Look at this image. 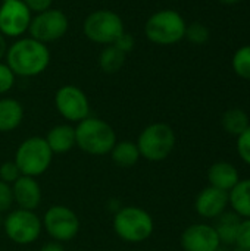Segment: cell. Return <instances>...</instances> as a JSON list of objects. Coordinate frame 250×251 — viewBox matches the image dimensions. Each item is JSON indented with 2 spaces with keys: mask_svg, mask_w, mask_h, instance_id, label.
Returning <instances> with one entry per match:
<instances>
[{
  "mask_svg": "<svg viewBox=\"0 0 250 251\" xmlns=\"http://www.w3.org/2000/svg\"><path fill=\"white\" fill-rule=\"evenodd\" d=\"M6 65L21 78H34L41 75L50 65V50L32 37H19L6 50Z\"/></svg>",
  "mask_w": 250,
  "mask_h": 251,
  "instance_id": "cell-1",
  "label": "cell"
},
{
  "mask_svg": "<svg viewBox=\"0 0 250 251\" xmlns=\"http://www.w3.org/2000/svg\"><path fill=\"white\" fill-rule=\"evenodd\" d=\"M113 46L115 47H118L121 51H124L125 54H128L133 49H134V46H136V40H134V37L131 35V34H128L127 31L113 43Z\"/></svg>",
  "mask_w": 250,
  "mask_h": 251,
  "instance_id": "cell-31",
  "label": "cell"
},
{
  "mask_svg": "<svg viewBox=\"0 0 250 251\" xmlns=\"http://www.w3.org/2000/svg\"><path fill=\"white\" fill-rule=\"evenodd\" d=\"M53 156L44 137H29L18 146L13 162L22 175L38 178L49 171Z\"/></svg>",
  "mask_w": 250,
  "mask_h": 251,
  "instance_id": "cell-6",
  "label": "cell"
},
{
  "mask_svg": "<svg viewBox=\"0 0 250 251\" xmlns=\"http://www.w3.org/2000/svg\"><path fill=\"white\" fill-rule=\"evenodd\" d=\"M24 121V106L12 97L0 99V132L15 131Z\"/></svg>",
  "mask_w": 250,
  "mask_h": 251,
  "instance_id": "cell-18",
  "label": "cell"
},
{
  "mask_svg": "<svg viewBox=\"0 0 250 251\" xmlns=\"http://www.w3.org/2000/svg\"><path fill=\"white\" fill-rule=\"evenodd\" d=\"M38 251H65V247H63V244L62 243H57V241H47V243H44L41 247H40V250Z\"/></svg>",
  "mask_w": 250,
  "mask_h": 251,
  "instance_id": "cell-33",
  "label": "cell"
},
{
  "mask_svg": "<svg viewBox=\"0 0 250 251\" xmlns=\"http://www.w3.org/2000/svg\"><path fill=\"white\" fill-rule=\"evenodd\" d=\"M249 125V116L242 109H230L222 116V126L231 135L239 137Z\"/></svg>",
  "mask_w": 250,
  "mask_h": 251,
  "instance_id": "cell-23",
  "label": "cell"
},
{
  "mask_svg": "<svg viewBox=\"0 0 250 251\" xmlns=\"http://www.w3.org/2000/svg\"><path fill=\"white\" fill-rule=\"evenodd\" d=\"M112 228L116 237L124 243L140 244L152 237L155 221L147 210L139 206H124L115 212Z\"/></svg>",
  "mask_w": 250,
  "mask_h": 251,
  "instance_id": "cell-3",
  "label": "cell"
},
{
  "mask_svg": "<svg viewBox=\"0 0 250 251\" xmlns=\"http://www.w3.org/2000/svg\"><path fill=\"white\" fill-rule=\"evenodd\" d=\"M16 76L6 65V62H0V96L9 93L15 85Z\"/></svg>",
  "mask_w": 250,
  "mask_h": 251,
  "instance_id": "cell-27",
  "label": "cell"
},
{
  "mask_svg": "<svg viewBox=\"0 0 250 251\" xmlns=\"http://www.w3.org/2000/svg\"><path fill=\"white\" fill-rule=\"evenodd\" d=\"M68 28L69 19L66 13L60 9L50 7L32 15L28 28V35L43 44H49L65 37Z\"/></svg>",
  "mask_w": 250,
  "mask_h": 251,
  "instance_id": "cell-10",
  "label": "cell"
},
{
  "mask_svg": "<svg viewBox=\"0 0 250 251\" xmlns=\"http://www.w3.org/2000/svg\"><path fill=\"white\" fill-rule=\"evenodd\" d=\"M175 132L165 122H153L147 125L136 141L140 156L144 160L155 163L168 159L175 149Z\"/></svg>",
  "mask_w": 250,
  "mask_h": 251,
  "instance_id": "cell-4",
  "label": "cell"
},
{
  "mask_svg": "<svg viewBox=\"0 0 250 251\" xmlns=\"http://www.w3.org/2000/svg\"><path fill=\"white\" fill-rule=\"evenodd\" d=\"M220 1L224 3V4H236V3H239L242 0H220Z\"/></svg>",
  "mask_w": 250,
  "mask_h": 251,
  "instance_id": "cell-35",
  "label": "cell"
},
{
  "mask_svg": "<svg viewBox=\"0 0 250 251\" xmlns=\"http://www.w3.org/2000/svg\"><path fill=\"white\" fill-rule=\"evenodd\" d=\"M242 224V218L234 212H224L217 218V224L214 225L221 244H234L239 232V226Z\"/></svg>",
  "mask_w": 250,
  "mask_h": 251,
  "instance_id": "cell-21",
  "label": "cell"
},
{
  "mask_svg": "<svg viewBox=\"0 0 250 251\" xmlns=\"http://www.w3.org/2000/svg\"><path fill=\"white\" fill-rule=\"evenodd\" d=\"M234 246L237 251H250V219H242Z\"/></svg>",
  "mask_w": 250,
  "mask_h": 251,
  "instance_id": "cell-26",
  "label": "cell"
},
{
  "mask_svg": "<svg viewBox=\"0 0 250 251\" xmlns=\"http://www.w3.org/2000/svg\"><path fill=\"white\" fill-rule=\"evenodd\" d=\"M53 154H65L75 147V126L59 124L49 129L44 137Z\"/></svg>",
  "mask_w": 250,
  "mask_h": 251,
  "instance_id": "cell-16",
  "label": "cell"
},
{
  "mask_svg": "<svg viewBox=\"0 0 250 251\" xmlns=\"http://www.w3.org/2000/svg\"><path fill=\"white\" fill-rule=\"evenodd\" d=\"M228 204H230L228 193L209 185L197 194L194 201V209L197 215L205 219H217L225 212Z\"/></svg>",
  "mask_w": 250,
  "mask_h": 251,
  "instance_id": "cell-14",
  "label": "cell"
},
{
  "mask_svg": "<svg viewBox=\"0 0 250 251\" xmlns=\"http://www.w3.org/2000/svg\"><path fill=\"white\" fill-rule=\"evenodd\" d=\"M25 3V6L32 12V13H38L43 12L46 9H50L53 4V0H21Z\"/></svg>",
  "mask_w": 250,
  "mask_h": 251,
  "instance_id": "cell-32",
  "label": "cell"
},
{
  "mask_svg": "<svg viewBox=\"0 0 250 251\" xmlns=\"http://www.w3.org/2000/svg\"><path fill=\"white\" fill-rule=\"evenodd\" d=\"M12 193H13V203L18 206V209L34 212L41 204L43 193L37 178L21 175L12 184Z\"/></svg>",
  "mask_w": 250,
  "mask_h": 251,
  "instance_id": "cell-15",
  "label": "cell"
},
{
  "mask_svg": "<svg viewBox=\"0 0 250 251\" xmlns=\"http://www.w3.org/2000/svg\"><path fill=\"white\" fill-rule=\"evenodd\" d=\"M187 24L184 18L172 9H162L149 16L144 24L147 40L158 46H172L186 35Z\"/></svg>",
  "mask_w": 250,
  "mask_h": 251,
  "instance_id": "cell-5",
  "label": "cell"
},
{
  "mask_svg": "<svg viewBox=\"0 0 250 251\" xmlns=\"http://www.w3.org/2000/svg\"><path fill=\"white\" fill-rule=\"evenodd\" d=\"M21 175H22V174H21L19 168L16 166V163H15L13 160L4 162V163L0 166V181L6 182V184H9V185H12Z\"/></svg>",
  "mask_w": 250,
  "mask_h": 251,
  "instance_id": "cell-28",
  "label": "cell"
},
{
  "mask_svg": "<svg viewBox=\"0 0 250 251\" xmlns=\"http://www.w3.org/2000/svg\"><path fill=\"white\" fill-rule=\"evenodd\" d=\"M3 1H9V0H0V3H3Z\"/></svg>",
  "mask_w": 250,
  "mask_h": 251,
  "instance_id": "cell-37",
  "label": "cell"
},
{
  "mask_svg": "<svg viewBox=\"0 0 250 251\" xmlns=\"http://www.w3.org/2000/svg\"><path fill=\"white\" fill-rule=\"evenodd\" d=\"M43 229L46 234L57 243H68L72 241L80 232V218L77 213L63 204H53L50 206L41 219Z\"/></svg>",
  "mask_w": 250,
  "mask_h": 251,
  "instance_id": "cell-9",
  "label": "cell"
},
{
  "mask_svg": "<svg viewBox=\"0 0 250 251\" xmlns=\"http://www.w3.org/2000/svg\"><path fill=\"white\" fill-rule=\"evenodd\" d=\"M7 41H6V37L0 34V62L3 60V57L6 56V50H7Z\"/></svg>",
  "mask_w": 250,
  "mask_h": 251,
  "instance_id": "cell-34",
  "label": "cell"
},
{
  "mask_svg": "<svg viewBox=\"0 0 250 251\" xmlns=\"http://www.w3.org/2000/svg\"><path fill=\"white\" fill-rule=\"evenodd\" d=\"M233 69L240 78L250 81V44L240 47L234 53Z\"/></svg>",
  "mask_w": 250,
  "mask_h": 251,
  "instance_id": "cell-24",
  "label": "cell"
},
{
  "mask_svg": "<svg viewBox=\"0 0 250 251\" xmlns=\"http://www.w3.org/2000/svg\"><path fill=\"white\" fill-rule=\"evenodd\" d=\"M215 251H227V250H222V249H218V250H215Z\"/></svg>",
  "mask_w": 250,
  "mask_h": 251,
  "instance_id": "cell-36",
  "label": "cell"
},
{
  "mask_svg": "<svg viewBox=\"0 0 250 251\" xmlns=\"http://www.w3.org/2000/svg\"><path fill=\"white\" fill-rule=\"evenodd\" d=\"M13 206V193H12V185L0 181V213H7L10 212Z\"/></svg>",
  "mask_w": 250,
  "mask_h": 251,
  "instance_id": "cell-30",
  "label": "cell"
},
{
  "mask_svg": "<svg viewBox=\"0 0 250 251\" xmlns=\"http://www.w3.org/2000/svg\"><path fill=\"white\" fill-rule=\"evenodd\" d=\"M6 237L18 246H29L38 240L43 231L41 219L32 210L15 209L7 212L3 219Z\"/></svg>",
  "mask_w": 250,
  "mask_h": 251,
  "instance_id": "cell-8",
  "label": "cell"
},
{
  "mask_svg": "<svg viewBox=\"0 0 250 251\" xmlns=\"http://www.w3.org/2000/svg\"><path fill=\"white\" fill-rule=\"evenodd\" d=\"M233 212L242 219H250V178L240 179L228 193Z\"/></svg>",
  "mask_w": 250,
  "mask_h": 251,
  "instance_id": "cell-20",
  "label": "cell"
},
{
  "mask_svg": "<svg viewBox=\"0 0 250 251\" xmlns=\"http://www.w3.org/2000/svg\"><path fill=\"white\" fill-rule=\"evenodd\" d=\"M83 32L91 43L109 46L125 32V25L116 12L99 9L87 15L83 22Z\"/></svg>",
  "mask_w": 250,
  "mask_h": 251,
  "instance_id": "cell-7",
  "label": "cell"
},
{
  "mask_svg": "<svg viewBox=\"0 0 250 251\" xmlns=\"http://www.w3.org/2000/svg\"><path fill=\"white\" fill-rule=\"evenodd\" d=\"M221 241L212 225L193 224L181 234V247L184 251H215Z\"/></svg>",
  "mask_w": 250,
  "mask_h": 251,
  "instance_id": "cell-13",
  "label": "cell"
},
{
  "mask_svg": "<svg viewBox=\"0 0 250 251\" xmlns=\"http://www.w3.org/2000/svg\"><path fill=\"white\" fill-rule=\"evenodd\" d=\"M208 181L211 187L230 193L240 181V176L234 165L228 162H217L208 171Z\"/></svg>",
  "mask_w": 250,
  "mask_h": 251,
  "instance_id": "cell-17",
  "label": "cell"
},
{
  "mask_svg": "<svg viewBox=\"0 0 250 251\" xmlns=\"http://www.w3.org/2000/svg\"><path fill=\"white\" fill-rule=\"evenodd\" d=\"M115 129L106 121L88 116L75 126V147L90 156H106L116 144Z\"/></svg>",
  "mask_w": 250,
  "mask_h": 251,
  "instance_id": "cell-2",
  "label": "cell"
},
{
  "mask_svg": "<svg viewBox=\"0 0 250 251\" xmlns=\"http://www.w3.org/2000/svg\"><path fill=\"white\" fill-rule=\"evenodd\" d=\"M125 59H127V54L124 51H121L113 44H109V46H105L99 54V68L105 74H116L118 71L122 69Z\"/></svg>",
  "mask_w": 250,
  "mask_h": 251,
  "instance_id": "cell-22",
  "label": "cell"
},
{
  "mask_svg": "<svg viewBox=\"0 0 250 251\" xmlns=\"http://www.w3.org/2000/svg\"><path fill=\"white\" fill-rule=\"evenodd\" d=\"M109 154H111L112 162L116 166L124 168V169L134 166L141 159L137 144L130 140L116 141V144L113 146V149L111 150Z\"/></svg>",
  "mask_w": 250,
  "mask_h": 251,
  "instance_id": "cell-19",
  "label": "cell"
},
{
  "mask_svg": "<svg viewBox=\"0 0 250 251\" xmlns=\"http://www.w3.org/2000/svg\"><path fill=\"white\" fill-rule=\"evenodd\" d=\"M32 12L21 0L0 3V34L6 38H19L28 32Z\"/></svg>",
  "mask_w": 250,
  "mask_h": 251,
  "instance_id": "cell-12",
  "label": "cell"
},
{
  "mask_svg": "<svg viewBox=\"0 0 250 251\" xmlns=\"http://www.w3.org/2000/svg\"><path fill=\"white\" fill-rule=\"evenodd\" d=\"M237 153L245 163L250 165V125L237 137Z\"/></svg>",
  "mask_w": 250,
  "mask_h": 251,
  "instance_id": "cell-29",
  "label": "cell"
},
{
  "mask_svg": "<svg viewBox=\"0 0 250 251\" xmlns=\"http://www.w3.org/2000/svg\"><path fill=\"white\" fill-rule=\"evenodd\" d=\"M184 37L190 43L200 46V44H205L209 40V29H208V26H205L200 22H193V24L187 25Z\"/></svg>",
  "mask_w": 250,
  "mask_h": 251,
  "instance_id": "cell-25",
  "label": "cell"
},
{
  "mask_svg": "<svg viewBox=\"0 0 250 251\" xmlns=\"http://www.w3.org/2000/svg\"><path fill=\"white\" fill-rule=\"evenodd\" d=\"M55 107L57 113L68 122L78 124L90 116V100L87 94L77 85H62L55 93Z\"/></svg>",
  "mask_w": 250,
  "mask_h": 251,
  "instance_id": "cell-11",
  "label": "cell"
}]
</instances>
